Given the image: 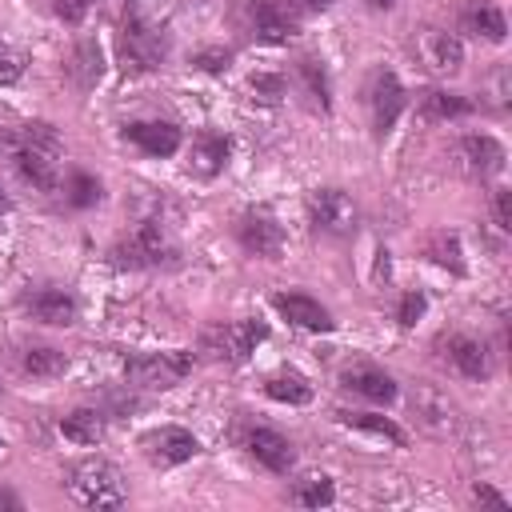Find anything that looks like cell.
<instances>
[{"instance_id": "6da1fadb", "label": "cell", "mask_w": 512, "mask_h": 512, "mask_svg": "<svg viewBox=\"0 0 512 512\" xmlns=\"http://www.w3.org/2000/svg\"><path fill=\"white\" fill-rule=\"evenodd\" d=\"M116 56L124 72H156L168 56V36L156 24H148L136 8H124L116 28Z\"/></svg>"}, {"instance_id": "7a4b0ae2", "label": "cell", "mask_w": 512, "mask_h": 512, "mask_svg": "<svg viewBox=\"0 0 512 512\" xmlns=\"http://www.w3.org/2000/svg\"><path fill=\"white\" fill-rule=\"evenodd\" d=\"M68 492L84 504V508H120L128 500L124 476L112 460L104 456H88L68 472Z\"/></svg>"}, {"instance_id": "3957f363", "label": "cell", "mask_w": 512, "mask_h": 512, "mask_svg": "<svg viewBox=\"0 0 512 512\" xmlns=\"http://www.w3.org/2000/svg\"><path fill=\"white\" fill-rule=\"evenodd\" d=\"M268 336V328L260 320H232V324H212L200 336V352L208 360H224V364H244L256 344Z\"/></svg>"}, {"instance_id": "277c9868", "label": "cell", "mask_w": 512, "mask_h": 512, "mask_svg": "<svg viewBox=\"0 0 512 512\" xmlns=\"http://www.w3.org/2000/svg\"><path fill=\"white\" fill-rule=\"evenodd\" d=\"M192 352H132L124 360V376L140 388H172L192 372Z\"/></svg>"}, {"instance_id": "5b68a950", "label": "cell", "mask_w": 512, "mask_h": 512, "mask_svg": "<svg viewBox=\"0 0 512 512\" xmlns=\"http://www.w3.org/2000/svg\"><path fill=\"white\" fill-rule=\"evenodd\" d=\"M172 256H176V248L168 244V236L156 220H144L132 236H124L112 248L116 268H160V264H172Z\"/></svg>"}, {"instance_id": "8992f818", "label": "cell", "mask_w": 512, "mask_h": 512, "mask_svg": "<svg viewBox=\"0 0 512 512\" xmlns=\"http://www.w3.org/2000/svg\"><path fill=\"white\" fill-rule=\"evenodd\" d=\"M436 352H440V360H444L452 372H460L464 380H488V376H492V352H488V344L476 340V336L440 332V336H436Z\"/></svg>"}, {"instance_id": "52a82bcc", "label": "cell", "mask_w": 512, "mask_h": 512, "mask_svg": "<svg viewBox=\"0 0 512 512\" xmlns=\"http://www.w3.org/2000/svg\"><path fill=\"white\" fill-rule=\"evenodd\" d=\"M364 100H368V112H372V132H376V136H388L392 124H396L400 112H404V84L396 80V72L376 68V72L368 76Z\"/></svg>"}, {"instance_id": "ba28073f", "label": "cell", "mask_w": 512, "mask_h": 512, "mask_svg": "<svg viewBox=\"0 0 512 512\" xmlns=\"http://www.w3.org/2000/svg\"><path fill=\"white\" fill-rule=\"evenodd\" d=\"M308 220L316 232H328V236H348L356 228V204L348 192L340 188H320L312 192L308 200Z\"/></svg>"}, {"instance_id": "9c48e42d", "label": "cell", "mask_w": 512, "mask_h": 512, "mask_svg": "<svg viewBox=\"0 0 512 512\" xmlns=\"http://www.w3.org/2000/svg\"><path fill=\"white\" fill-rule=\"evenodd\" d=\"M240 444L248 448V456H252L256 464H264V468H268V472H276V476L292 472V464H296L292 440H288V436H280L276 428H264V424H248V428L240 432Z\"/></svg>"}, {"instance_id": "30bf717a", "label": "cell", "mask_w": 512, "mask_h": 512, "mask_svg": "<svg viewBox=\"0 0 512 512\" xmlns=\"http://www.w3.org/2000/svg\"><path fill=\"white\" fill-rule=\"evenodd\" d=\"M236 236H240L244 252H252V256L276 260L284 252V228L276 224V216L268 208H248L236 224Z\"/></svg>"}, {"instance_id": "8fae6325", "label": "cell", "mask_w": 512, "mask_h": 512, "mask_svg": "<svg viewBox=\"0 0 512 512\" xmlns=\"http://www.w3.org/2000/svg\"><path fill=\"white\" fill-rule=\"evenodd\" d=\"M144 456L160 468H172V464H184L200 452V440L188 432V428H176V424H164V428H152L144 440H140Z\"/></svg>"}, {"instance_id": "7c38bea8", "label": "cell", "mask_w": 512, "mask_h": 512, "mask_svg": "<svg viewBox=\"0 0 512 512\" xmlns=\"http://www.w3.org/2000/svg\"><path fill=\"white\" fill-rule=\"evenodd\" d=\"M252 36L264 44H284L296 36V8L288 0H248Z\"/></svg>"}, {"instance_id": "4fadbf2b", "label": "cell", "mask_w": 512, "mask_h": 512, "mask_svg": "<svg viewBox=\"0 0 512 512\" xmlns=\"http://www.w3.org/2000/svg\"><path fill=\"white\" fill-rule=\"evenodd\" d=\"M412 48H416V56H420L432 72H440V76H452V72H460V64H464L460 40H456L452 32H440V28H420Z\"/></svg>"}, {"instance_id": "5bb4252c", "label": "cell", "mask_w": 512, "mask_h": 512, "mask_svg": "<svg viewBox=\"0 0 512 512\" xmlns=\"http://www.w3.org/2000/svg\"><path fill=\"white\" fill-rule=\"evenodd\" d=\"M412 412H416V420L428 428V432H436V436H444V432H452L456 428V404L448 400V392H440L436 384H416L412 388Z\"/></svg>"}, {"instance_id": "9a60e30c", "label": "cell", "mask_w": 512, "mask_h": 512, "mask_svg": "<svg viewBox=\"0 0 512 512\" xmlns=\"http://www.w3.org/2000/svg\"><path fill=\"white\" fill-rule=\"evenodd\" d=\"M20 308L40 320V324H52V328H68L76 320V300L64 292V288H32L20 296Z\"/></svg>"}, {"instance_id": "2e32d148", "label": "cell", "mask_w": 512, "mask_h": 512, "mask_svg": "<svg viewBox=\"0 0 512 512\" xmlns=\"http://www.w3.org/2000/svg\"><path fill=\"white\" fill-rule=\"evenodd\" d=\"M340 388H348V392H356V396H364L372 404H392L396 400V380L384 368L364 364V360H356V364H348L340 372Z\"/></svg>"}, {"instance_id": "e0dca14e", "label": "cell", "mask_w": 512, "mask_h": 512, "mask_svg": "<svg viewBox=\"0 0 512 512\" xmlns=\"http://www.w3.org/2000/svg\"><path fill=\"white\" fill-rule=\"evenodd\" d=\"M124 140H132L148 156H172L180 148V128L168 120H132L124 124Z\"/></svg>"}, {"instance_id": "ac0fdd59", "label": "cell", "mask_w": 512, "mask_h": 512, "mask_svg": "<svg viewBox=\"0 0 512 512\" xmlns=\"http://www.w3.org/2000/svg\"><path fill=\"white\" fill-rule=\"evenodd\" d=\"M272 304H276V312H280L288 324H296V328H308V332H332V316H328V308H324L320 300L304 296V292H280Z\"/></svg>"}, {"instance_id": "d6986e66", "label": "cell", "mask_w": 512, "mask_h": 512, "mask_svg": "<svg viewBox=\"0 0 512 512\" xmlns=\"http://www.w3.org/2000/svg\"><path fill=\"white\" fill-rule=\"evenodd\" d=\"M456 152H460L464 168H468V172H476V176H496V172L504 168V144H500V140H492V136H484V132L464 136Z\"/></svg>"}, {"instance_id": "ffe728a7", "label": "cell", "mask_w": 512, "mask_h": 512, "mask_svg": "<svg viewBox=\"0 0 512 512\" xmlns=\"http://www.w3.org/2000/svg\"><path fill=\"white\" fill-rule=\"evenodd\" d=\"M12 164H16V172H20L32 188H40V192H52V188H56V156H52V152L16 148V152H12Z\"/></svg>"}, {"instance_id": "44dd1931", "label": "cell", "mask_w": 512, "mask_h": 512, "mask_svg": "<svg viewBox=\"0 0 512 512\" xmlns=\"http://www.w3.org/2000/svg\"><path fill=\"white\" fill-rule=\"evenodd\" d=\"M460 28L472 32V36H484V40H504L508 20H504V12H500L496 4H488V0H472V4L460 12Z\"/></svg>"}, {"instance_id": "7402d4cb", "label": "cell", "mask_w": 512, "mask_h": 512, "mask_svg": "<svg viewBox=\"0 0 512 512\" xmlns=\"http://www.w3.org/2000/svg\"><path fill=\"white\" fill-rule=\"evenodd\" d=\"M228 152H232V140L220 136V132H200L196 144H192V172L196 176H216L224 164H228Z\"/></svg>"}, {"instance_id": "603a6c76", "label": "cell", "mask_w": 512, "mask_h": 512, "mask_svg": "<svg viewBox=\"0 0 512 512\" xmlns=\"http://www.w3.org/2000/svg\"><path fill=\"white\" fill-rule=\"evenodd\" d=\"M16 364H20V372H24V376H36V380H52V376H60V372L68 368V356H64L60 348H48V344H32V348H24V352L16 356Z\"/></svg>"}, {"instance_id": "cb8c5ba5", "label": "cell", "mask_w": 512, "mask_h": 512, "mask_svg": "<svg viewBox=\"0 0 512 512\" xmlns=\"http://www.w3.org/2000/svg\"><path fill=\"white\" fill-rule=\"evenodd\" d=\"M60 432L72 444H100L104 440V416L96 408H76L60 420Z\"/></svg>"}, {"instance_id": "d4e9b609", "label": "cell", "mask_w": 512, "mask_h": 512, "mask_svg": "<svg viewBox=\"0 0 512 512\" xmlns=\"http://www.w3.org/2000/svg\"><path fill=\"white\" fill-rule=\"evenodd\" d=\"M336 416H340V424L360 428V432H368V436H380V440H388V444H404V440H408L404 428L392 424L388 416H376V412H336Z\"/></svg>"}, {"instance_id": "484cf974", "label": "cell", "mask_w": 512, "mask_h": 512, "mask_svg": "<svg viewBox=\"0 0 512 512\" xmlns=\"http://www.w3.org/2000/svg\"><path fill=\"white\" fill-rule=\"evenodd\" d=\"M68 72L76 76V84H80V88H92V84L100 80V72H104L100 44H96V40H80V44H76V52H72Z\"/></svg>"}, {"instance_id": "4316f807", "label": "cell", "mask_w": 512, "mask_h": 512, "mask_svg": "<svg viewBox=\"0 0 512 512\" xmlns=\"http://www.w3.org/2000/svg\"><path fill=\"white\" fill-rule=\"evenodd\" d=\"M424 252L432 256V264H440L448 272H464V252H460V236L456 232H432Z\"/></svg>"}, {"instance_id": "83f0119b", "label": "cell", "mask_w": 512, "mask_h": 512, "mask_svg": "<svg viewBox=\"0 0 512 512\" xmlns=\"http://www.w3.org/2000/svg\"><path fill=\"white\" fill-rule=\"evenodd\" d=\"M264 392H268L272 400H280V404H308V400H312V384H308L304 376H296V372L272 376V380L264 384Z\"/></svg>"}, {"instance_id": "f1b7e54d", "label": "cell", "mask_w": 512, "mask_h": 512, "mask_svg": "<svg viewBox=\"0 0 512 512\" xmlns=\"http://www.w3.org/2000/svg\"><path fill=\"white\" fill-rule=\"evenodd\" d=\"M300 80H304L308 96L328 112V108H332V88H328V68H324V60L304 56V60H300Z\"/></svg>"}, {"instance_id": "f546056e", "label": "cell", "mask_w": 512, "mask_h": 512, "mask_svg": "<svg viewBox=\"0 0 512 512\" xmlns=\"http://www.w3.org/2000/svg\"><path fill=\"white\" fill-rule=\"evenodd\" d=\"M468 112H472V100H464V96H456V92L432 88V92L424 96V116H428V120H452V116H468Z\"/></svg>"}, {"instance_id": "4dcf8cb0", "label": "cell", "mask_w": 512, "mask_h": 512, "mask_svg": "<svg viewBox=\"0 0 512 512\" xmlns=\"http://www.w3.org/2000/svg\"><path fill=\"white\" fill-rule=\"evenodd\" d=\"M332 480L328 476H308V480H296V492L292 500L304 504V508H320V504H332Z\"/></svg>"}, {"instance_id": "1f68e13d", "label": "cell", "mask_w": 512, "mask_h": 512, "mask_svg": "<svg viewBox=\"0 0 512 512\" xmlns=\"http://www.w3.org/2000/svg\"><path fill=\"white\" fill-rule=\"evenodd\" d=\"M64 192H68V204H72V208H92V204L100 200V180L88 176V172H72Z\"/></svg>"}, {"instance_id": "d6a6232c", "label": "cell", "mask_w": 512, "mask_h": 512, "mask_svg": "<svg viewBox=\"0 0 512 512\" xmlns=\"http://www.w3.org/2000/svg\"><path fill=\"white\" fill-rule=\"evenodd\" d=\"M92 4H96V0H48V8H52L64 24H80V20L88 16Z\"/></svg>"}, {"instance_id": "836d02e7", "label": "cell", "mask_w": 512, "mask_h": 512, "mask_svg": "<svg viewBox=\"0 0 512 512\" xmlns=\"http://www.w3.org/2000/svg\"><path fill=\"white\" fill-rule=\"evenodd\" d=\"M20 72H24V56H20L16 48L0 44V84H12V80H20Z\"/></svg>"}, {"instance_id": "e575fe53", "label": "cell", "mask_w": 512, "mask_h": 512, "mask_svg": "<svg viewBox=\"0 0 512 512\" xmlns=\"http://www.w3.org/2000/svg\"><path fill=\"white\" fill-rule=\"evenodd\" d=\"M228 60H232V52H228V48H204V52H196V64H200L204 72H224V68H228Z\"/></svg>"}, {"instance_id": "d590c367", "label": "cell", "mask_w": 512, "mask_h": 512, "mask_svg": "<svg viewBox=\"0 0 512 512\" xmlns=\"http://www.w3.org/2000/svg\"><path fill=\"white\" fill-rule=\"evenodd\" d=\"M420 312H424V292H408V296L400 300V324L412 328V324L420 320Z\"/></svg>"}, {"instance_id": "8d00e7d4", "label": "cell", "mask_w": 512, "mask_h": 512, "mask_svg": "<svg viewBox=\"0 0 512 512\" xmlns=\"http://www.w3.org/2000/svg\"><path fill=\"white\" fill-rule=\"evenodd\" d=\"M252 92L264 100H280L284 96V80L280 76H252Z\"/></svg>"}, {"instance_id": "74e56055", "label": "cell", "mask_w": 512, "mask_h": 512, "mask_svg": "<svg viewBox=\"0 0 512 512\" xmlns=\"http://www.w3.org/2000/svg\"><path fill=\"white\" fill-rule=\"evenodd\" d=\"M496 228L500 232L512 228V192L508 188H496Z\"/></svg>"}, {"instance_id": "f35d334b", "label": "cell", "mask_w": 512, "mask_h": 512, "mask_svg": "<svg viewBox=\"0 0 512 512\" xmlns=\"http://www.w3.org/2000/svg\"><path fill=\"white\" fill-rule=\"evenodd\" d=\"M472 496H476L480 504H492V508H508V500H504L500 492H492L488 484H476V492H472Z\"/></svg>"}, {"instance_id": "ab89813d", "label": "cell", "mask_w": 512, "mask_h": 512, "mask_svg": "<svg viewBox=\"0 0 512 512\" xmlns=\"http://www.w3.org/2000/svg\"><path fill=\"white\" fill-rule=\"evenodd\" d=\"M292 8H304V12H324V8H332L336 0H288Z\"/></svg>"}, {"instance_id": "60d3db41", "label": "cell", "mask_w": 512, "mask_h": 512, "mask_svg": "<svg viewBox=\"0 0 512 512\" xmlns=\"http://www.w3.org/2000/svg\"><path fill=\"white\" fill-rule=\"evenodd\" d=\"M0 508H20V496L8 492V488H0Z\"/></svg>"}, {"instance_id": "b9f144b4", "label": "cell", "mask_w": 512, "mask_h": 512, "mask_svg": "<svg viewBox=\"0 0 512 512\" xmlns=\"http://www.w3.org/2000/svg\"><path fill=\"white\" fill-rule=\"evenodd\" d=\"M8 208H12V200H8V196H4V188H0V212H8Z\"/></svg>"}, {"instance_id": "7bdbcfd3", "label": "cell", "mask_w": 512, "mask_h": 512, "mask_svg": "<svg viewBox=\"0 0 512 512\" xmlns=\"http://www.w3.org/2000/svg\"><path fill=\"white\" fill-rule=\"evenodd\" d=\"M368 4H376V8H392L396 0H368Z\"/></svg>"}]
</instances>
